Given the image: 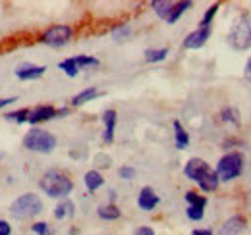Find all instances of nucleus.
<instances>
[{
	"mask_svg": "<svg viewBox=\"0 0 251 235\" xmlns=\"http://www.w3.org/2000/svg\"><path fill=\"white\" fill-rule=\"evenodd\" d=\"M184 174L188 179L195 181L199 185L201 191L205 193H213L219 189V176L217 172L203 160V158H189L188 164L184 166Z\"/></svg>",
	"mask_w": 251,
	"mask_h": 235,
	"instance_id": "f257e3e1",
	"label": "nucleus"
},
{
	"mask_svg": "<svg viewBox=\"0 0 251 235\" xmlns=\"http://www.w3.org/2000/svg\"><path fill=\"white\" fill-rule=\"evenodd\" d=\"M39 187L52 199H64L72 193L74 181L60 170H49V172H45V176L41 177Z\"/></svg>",
	"mask_w": 251,
	"mask_h": 235,
	"instance_id": "f03ea898",
	"label": "nucleus"
},
{
	"mask_svg": "<svg viewBox=\"0 0 251 235\" xmlns=\"http://www.w3.org/2000/svg\"><path fill=\"white\" fill-rule=\"evenodd\" d=\"M228 45L234 50L251 48V14H242L228 33Z\"/></svg>",
	"mask_w": 251,
	"mask_h": 235,
	"instance_id": "7ed1b4c3",
	"label": "nucleus"
},
{
	"mask_svg": "<svg viewBox=\"0 0 251 235\" xmlns=\"http://www.w3.org/2000/svg\"><path fill=\"white\" fill-rule=\"evenodd\" d=\"M244 166H246V158L242 152H228L219 160L215 172L219 176V181H232L242 176Z\"/></svg>",
	"mask_w": 251,
	"mask_h": 235,
	"instance_id": "20e7f679",
	"label": "nucleus"
},
{
	"mask_svg": "<svg viewBox=\"0 0 251 235\" xmlns=\"http://www.w3.org/2000/svg\"><path fill=\"white\" fill-rule=\"evenodd\" d=\"M24 147L27 150H33V152H52L54 147H56V139L52 133L41 129V127H33L25 133L24 137Z\"/></svg>",
	"mask_w": 251,
	"mask_h": 235,
	"instance_id": "39448f33",
	"label": "nucleus"
},
{
	"mask_svg": "<svg viewBox=\"0 0 251 235\" xmlns=\"http://www.w3.org/2000/svg\"><path fill=\"white\" fill-rule=\"evenodd\" d=\"M43 210V203L35 193H25L22 197H18L12 205H10V214L18 220H27L37 216Z\"/></svg>",
	"mask_w": 251,
	"mask_h": 235,
	"instance_id": "423d86ee",
	"label": "nucleus"
},
{
	"mask_svg": "<svg viewBox=\"0 0 251 235\" xmlns=\"http://www.w3.org/2000/svg\"><path fill=\"white\" fill-rule=\"evenodd\" d=\"M72 37H74V29L70 25H52L41 35V43L54 47V48H60L72 41Z\"/></svg>",
	"mask_w": 251,
	"mask_h": 235,
	"instance_id": "0eeeda50",
	"label": "nucleus"
},
{
	"mask_svg": "<svg viewBox=\"0 0 251 235\" xmlns=\"http://www.w3.org/2000/svg\"><path fill=\"white\" fill-rule=\"evenodd\" d=\"M211 33H213V27H197L195 31H191L188 37L184 39V48L186 50H197V48H203L205 47V43L209 41V37H211Z\"/></svg>",
	"mask_w": 251,
	"mask_h": 235,
	"instance_id": "6e6552de",
	"label": "nucleus"
},
{
	"mask_svg": "<svg viewBox=\"0 0 251 235\" xmlns=\"http://www.w3.org/2000/svg\"><path fill=\"white\" fill-rule=\"evenodd\" d=\"M160 203V199H158V195L155 193V189L153 187H143L141 191H139V195H137V206L141 208V210H145V212H151V210H155Z\"/></svg>",
	"mask_w": 251,
	"mask_h": 235,
	"instance_id": "1a4fd4ad",
	"label": "nucleus"
},
{
	"mask_svg": "<svg viewBox=\"0 0 251 235\" xmlns=\"http://www.w3.org/2000/svg\"><path fill=\"white\" fill-rule=\"evenodd\" d=\"M246 226H248V222L244 216H232L230 220H226L222 224L219 235H240L246 230Z\"/></svg>",
	"mask_w": 251,
	"mask_h": 235,
	"instance_id": "9d476101",
	"label": "nucleus"
},
{
	"mask_svg": "<svg viewBox=\"0 0 251 235\" xmlns=\"http://www.w3.org/2000/svg\"><path fill=\"white\" fill-rule=\"evenodd\" d=\"M52 118H56V108L45 104V106H37V108L29 110V119H27V121H29L31 125H37V123L49 121V119H52Z\"/></svg>",
	"mask_w": 251,
	"mask_h": 235,
	"instance_id": "9b49d317",
	"label": "nucleus"
},
{
	"mask_svg": "<svg viewBox=\"0 0 251 235\" xmlns=\"http://www.w3.org/2000/svg\"><path fill=\"white\" fill-rule=\"evenodd\" d=\"M47 68L45 66H33V64H24L16 70V77L24 79V81H31V79H39L41 75H45Z\"/></svg>",
	"mask_w": 251,
	"mask_h": 235,
	"instance_id": "f8f14e48",
	"label": "nucleus"
},
{
	"mask_svg": "<svg viewBox=\"0 0 251 235\" xmlns=\"http://www.w3.org/2000/svg\"><path fill=\"white\" fill-rule=\"evenodd\" d=\"M116 121H118V114L116 110H104L102 114V123H104V143H112L114 141V131H116Z\"/></svg>",
	"mask_w": 251,
	"mask_h": 235,
	"instance_id": "ddd939ff",
	"label": "nucleus"
},
{
	"mask_svg": "<svg viewBox=\"0 0 251 235\" xmlns=\"http://www.w3.org/2000/svg\"><path fill=\"white\" fill-rule=\"evenodd\" d=\"M174 141H176V148L184 150L189 145V133L186 131V127L182 125V121H174Z\"/></svg>",
	"mask_w": 251,
	"mask_h": 235,
	"instance_id": "4468645a",
	"label": "nucleus"
},
{
	"mask_svg": "<svg viewBox=\"0 0 251 235\" xmlns=\"http://www.w3.org/2000/svg\"><path fill=\"white\" fill-rule=\"evenodd\" d=\"M97 214H99V218L100 220H106V222H112V220H118L120 216H122V212H120V208L114 205V203H108V205H102L99 206V210H97Z\"/></svg>",
	"mask_w": 251,
	"mask_h": 235,
	"instance_id": "2eb2a0df",
	"label": "nucleus"
},
{
	"mask_svg": "<svg viewBox=\"0 0 251 235\" xmlns=\"http://www.w3.org/2000/svg\"><path fill=\"white\" fill-rule=\"evenodd\" d=\"M100 93L97 91V87H87L83 89L81 93H77L74 98H72V106H83L85 102H91L93 98H97Z\"/></svg>",
	"mask_w": 251,
	"mask_h": 235,
	"instance_id": "dca6fc26",
	"label": "nucleus"
},
{
	"mask_svg": "<svg viewBox=\"0 0 251 235\" xmlns=\"http://www.w3.org/2000/svg\"><path fill=\"white\" fill-rule=\"evenodd\" d=\"M172 6H174V2H170V0H153L151 2V8L155 10V14L164 22L168 20V16L172 12Z\"/></svg>",
	"mask_w": 251,
	"mask_h": 235,
	"instance_id": "f3484780",
	"label": "nucleus"
},
{
	"mask_svg": "<svg viewBox=\"0 0 251 235\" xmlns=\"http://www.w3.org/2000/svg\"><path fill=\"white\" fill-rule=\"evenodd\" d=\"M83 183H85V187H87V191H97L99 187H102V183H104V179L100 176V172H97V170H89L85 176H83Z\"/></svg>",
	"mask_w": 251,
	"mask_h": 235,
	"instance_id": "a211bd4d",
	"label": "nucleus"
},
{
	"mask_svg": "<svg viewBox=\"0 0 251 235\" xmlns=\"http://www.w3.org/2000/svg\"><path fill=\"white\" fill-rule=\"evenodd\" d=\"M193 4L189 2V0H182V2H174V6H172V12H170V16H168V24H176L182 16H184V12H188L189 8H191Z\"/></svg>",
	"mask_w": 251,
	"mask_h": 235,
	"instance_id": "6ab92c4d",
	"label": "nucleus"
},
{
	"mask_svg": "<svg viewBox=\"0 0 251 235\" xmlns=\"http://www.w3.org/2000/svg\"><path fill=\"white\" fill-rule=\"evenodd\" d=\"M74 203L72 201H62L60 205H56V208H54V218L56 220H62V218H66V216H74Z\"/></svg>",
	"mask_w": 251,
	"mask_h": 235,
	"instance_id": "aec40b11",
	"label": "nucleus"
},
{
	"mask_svg": "<svg viewBox=\"0 0 251 235\" xmlns=\"http://www.w3.org/2000/svg\"><path fill=\"white\" fill-rule=\"evenodd\" d=\"M220 118L224 123H234V125H240V112L234 108V106H226L220 110Z\"/></svg>",
	"mask_w": 251,
	"mask_h": 235,
	"instance_id": "412c9836",
	"label": "nucleus"
},
{
	"mask_svg": "<svg viewBox=\"0 0 251 235\" xmlns=\"http://www.w3.org/2000/svg\"><path fill=\"white\" fill-rule=\"evenodd\" d=\"M168 56V48H149L145 50V62L149 64H157Z\"/></svg>",
	"mask_w": 251,
	"mask_h": 235,
	"instance_id": "4be33fe9",
	"label": "nucleus"
},
{
	"mask_svg": "<svg viewBox=\"0 0 251 235\" xmlns=\"http://www.w3.org/2000/svg\"><path fill=\"white\" fill-rule=\"evenodd\" d=\"M8 121H16V123H25L29 119V110L27 108H20V110H14V112H8L6 114Z\"/></svg>",
	"mask_w": 251,
	"mask_h": 235,
	"instance_id": "5701e85b",
	"label": "nucleus"
},
{
	"mask_svg": "<svg viewBox=\"0 0 251 235\" xmlns=\"http://www.w3.org/2000/svg\"><path fill=\"white\" fill-rule=\"evenodd\" d=\"M220 4L219 2H215L213 6H209V10L205 12V16H203V20H201V24H199V27H211V24H213V20H215V16H217V12H219Z\"/></svg>",
	"mask_w": 251,
	"mask_h": 235,
	"instance_id": "b1692460",
	"label": "nucleus"
},
{
	"mask_svg": "<svg viewBox=\"0 0 251 235\" xmlns=\"http://www.w3.org/2000/svg\"><path fill=\"white\" fill-rule=\"evenodd\" d=\"M74 62H75V66L81 70V68H95V66H99V60L95 58V56H85V54H79V56H72Z\"/></svg>",
	"mask_w": 251,
	"mask_h": 235,
	"instance_id": "393cba45",
	"label": "nucleus"
},
{
	"mask_svg": "<svg viewBox=\"0 0 251 235\" xmlns=\"http://www.w3.org/2000/svg\"><path fill=\"white\" fill-rule=\"evenodd\" d=\"M60 70H62L68 77H75L79 73V68L75 66L74 58H66L64 62H60Z\"/></svg>",
	"mask_w": 251,
	"mask_h": 235,
	"instance_id": "a878e982",
	"label": "nucleus"
},
{
	"mask_svg": "<svg viewBox=\"0 0 251 235\" xmlns=\"http://www.w3.org/2000/svg\"><path fill=\"white\" fill-rule=\"evenodd\" d=\"M129 35H131V27H129L127 24L116 25V27L112 29V39H114V41H118V43H120V41H126Z\"/></svg>",
	"mask_w": 251,
	"mask_h": 235,
	"instance_id": "bb28decb",
	"label": "nucleus"
},
{
	"mask_svg": "<svg viewBox=\"0 0 251 235\" xmlns=\"http://www.w3.org/2000/svg\"><path fill=\"white\" fill-rule=\"evenodd\" d=\"M186 201L189 206H207V197L195 193V191H188L186 193Z\"/></svg>",
	"mask_w": 251,
	"mask_h": 235,
	"instance_id": "cd10ccee",
	"label": "nucleus"
},
{
	"mask_svg": "<svg viewBox=\"0 0 251 235\" xmlns=\"http://www.w3.org/2000/svg\"><path fill=\"white\" fill-rule=\"evenodd\" d=\"M186 214L191 222H201L205 216V206H188Z\"/></svg>",
	"mask_w": 251,
	"mask_h": 235,
	"instance_id": "c85d7f7f",
	"label": "nucleus"
},
{
	"mask_svg": "<svg viewBox=\"0 0 251 235\" xmlns=\"http://www.w3.org/2000/svg\"><path fill=\"white\" fill-rule=\"evenodd\" d=\"M31 230L37 235H50L49 234V224L47 222H35L31 226Z\"/></svg>",
	"mask_w": 251,
	"mask_h": 235,
	"instance_id": "c756f323",
	"label": "nucleus"
},
{
	"mask_svg": "<svg viewBox=\"0 0 251 235\" xmlns=\"http://www.w3.org/2000/svg\"><path fill=\"white\" fill-rule=\"evenodd\" d=\"M118 176L126 179V181H129V179H133L135 177V170L131 168V166H122L120 170H118Z\"/></svg>",
	"mask_w": 251,
	"mask_h": 235,
	"instance_id": "7c9ffc66",
	"label": "nucleus"
},
{
	"mask_svg": "<svg viewBox=\"0 0 251 235\" xmlns=\"http://www.w3.org/2000/svg\"><path fill=\"white\" fill-rule=\"evenodd\" d=\"M12 234V228L6 220H0V235H10Z\"/></svg>",
	"mask_w": 251,
	"mask_h": 235,
	"instance_id": "2f4dec72",
	"label": "nucleus"
},
{
	"mask_svg": "<svg viewBox=\"0 0 251 235\" xmlns=\"http://www.w3.org/2000/svg\"><path fill=\"white\" fill-rule=\"evenodd\" d=\"M135 235H155V232H153V228H149V226H141V228L135 230Z\"/></svg>",
	"mask_w": 251,
	"mask_h": 235,
	"instance_id": "473e14b6",
	"label": "nucleus"
},
{
	"mask_svg": "<svg viewBox=\"0 0 251 235\" xmlns=\"http://www.w3.org/2000/svg\"><path fill=\"white\" fill-rule=\"evenodd\" d=\"M16 100H18V96H10V98H0V110H2V108H6L8 104L16 102Z\"/></svg>",
	"mask_w": 251,
	"mask_h": 235,
	"instance_id": "72a5a7b5",
	"label": "nucleus"
},
{
	"mask_svg": "<svg viewBox=\"0 0 251 235\" xmlns=\"http://www.w3.org/2000/svg\"><path fill=\"white\" fill-rule=\"evenodd\" d=\"M244 77H246L248 81H251V56H250V60H248V64H246V68H244Z\"/></svg>",
	"mask_w": 251,
	"mask_h": 235,
	"instance_id": "f704fd0d",
	"label": "nucleus"
},
{
	"mask_svg": "<svg viewBox=\"0 0 251 235\" xmlns=\"http://www.w3.org/2000/svg\"><path fill=\"white\" fill-rule=\"evenodd\" d=\"M191 235H213V232L211 230H193Z\"/></svg>",
	"mask_w": 251,
	"mask_h": 235,
	"instance_id": "c9c22d12",
	"label": "nucleus"
}]
</instances>
